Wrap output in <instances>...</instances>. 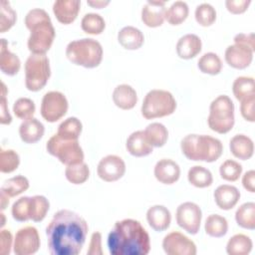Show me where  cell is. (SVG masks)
<instances>
[{"label": "cell", "mask_w": 255, "mask_h": 255, "mask_svg": "<svg viewBox=\"0 0 255 255\" xmlns=\"http://www.w3.org/2000/svg\"><path fill=\"white\" fill-rule=\"evenodd\" d=\"M88 223L78 213L61 209L46 228L49 253L52 255H78L85 244Z\"/></svg>", "instance_id": "obj_1"}, {"label": "cell", "mask_w": 255, "mask_h": 255, "mask_svg": "<svg viewBox=\"0 0 255 255\" xmlns=\"http://www.w3.org/2000/svg\"><path fill=\"white\" fill-rule=\"evenodd\" d=\"M108 247L112 255H146L150 250V238L135 219L117 221L108 235Z\"/></svg>", "instance_id": "obj_2"}, {"label": "cell", "mask_w": 255, "mask_h": 255, "mask_svg": "<svg viewBox=\"0 0 255 255\" xmlns=\"http://www.w3.org/2000/svg\"><path fill=\"white\" fill-rule=\"evenodd\" d=\"M24 22L30 30L27 46L31 54H46L56 36L49 14L42 8H34L28 11Z\"/></svg>", "instance_id": "obj_3"}, {"label": "cell", "mask_w": 255, "mask_h": 255, "mask_svg": "<svg viewBox=\"0 0 255 255\" xmlns=\"http://www.w3.org/2000/svg\"><path fill=\"white\" fill-rule=\"evenodd\" d=\"M180 148L185 157L195 161L213 162L223 152L221 140L208 134H187L181 139Z\"/></svg>", "instance_id": "obj_4"}, {"label": "cell", "mask_w": 255, "mask_h": 255, "mask_svg": "<svg viewBox=\"0 0 255 255\" xmlns=\"http://www.w3.org/2000/svg\"><path fill=\"white\" fill-rule=\"evenodd\" d=\"M103 47L93 38H83L70 42L66 47L67 58L75 65L88 69L98 67L103 60Z\"/></svg>", "instance_id": "obj_5"}, {"label": "cell", "mask_w": 255, "mask_h": 255, "mask_svg": "<svg viewBox=\"0 0 255 255\" xmlns=\"http://www.w3.org/2000/svg\"><path fill=\"white\" fill-rule=\"evenodd\" d=\"M234 104L226 95L216 97L210 104L207 124L210 129L218 133L230 131L234 126Z\"/></svg>", "instance_id": "obj_6"}, {"label": "cell", "mask_w": 255, "mask_h": 255, "mask_svg": "<svg viewBox=\"0 0 255 255\" xmlns=\"http://www.w3.org/2000/svg\"><path fill=\"white\" fill-rule=\"evenodd\" d=\"M176 101L172 94L165 90H150L141 105V115L146 120L162 118L174 113Z\"/></svg>", "instance_id": "obj_7"}, {"label": "cell", "mask_w": 255, "mask_h": 255, "mask_svg": "<svg viewBox=\"0 0 255 255\" xmlns=\"http://www.w3.org/2000/svg\"><path fill=\"white\" fill-rule=\"evenodd\" d=\"M51 76L50 60L46 54H31L25 63V86L29 91L42 90Z\"/></svg>", "instance_id": "obj_8"}, {"label": "cell", "mask_w": 255, "mask_h": 255, "mask_svg": "<svg viewBox=\"0 0 255 255\" xmlns=\"http://www.w3.org/2000/svg\"><path fill=\"white\" fill-rule=\"evenodd\" d=\"M47 151L56 156L62 163L66 165L76 164L84 161V151L78 139H68L53 134L46 143Z\"/></svg>", "instance_id": "obj_9"}, {"label": "cell", "mask_w": 255, "mask_h": 255, "mask_svg": "<svg viewBox=\"0 0 255 255\" xmlns=\"http://www.w3.org/2000/svg\"><path fill=\"white\" fill-rule=\"evenodd\" d=\"M68 108V100L63 93L50 91L43 96L40 112L45 121L55 123L67 114Z\"/></svg>", "instance_id": "obj_10"}, {"label": "cell", "mask_w": 255, "mask_h": 255, "mask_svg": "<svg viewBox=\"0 0 255 255\" xmlns=\"http://www.w3.org/2000/svg\"><path fill=\"white\" fill-rule=\"evenodd\" d=\"M176 223L179 227L191 235H195L200 228L202 211L199 205L186 201L178 205L175 212Z\"/></svg>", "instance_id": "obj_11"}, {"label": "cell", "mask_w": 255, "mask_h": 255, "mask_svg": "<svg viewBox=\"0 0 255 255\" xmlns=\"http://www.w3.org/2000/svg\"><path fill=\"white\" fill-rule=\"evenodd\" d=\"M40 235L34 226L20 228L14 237L13 251L16 255H31L40 248Z\"/></svg>", "instance_id": "obj_12"}, {"label": "cell", "mask_w": 255, "mask_h": 255, "mask_svg": "<svg viewBox=\"0 0 255 255\" xmlns=\"http://www.w3.org/2000/svg\"><path fill=\"white\" fill-rule=\"evenodd\" d=\"M162 248L167 255H195L197 252L195 243L178 231H171L164 236Z\"/></svg>", "instance_id": "obj_13"}, {"label": "cell", "mask_w": 255, "mask_h": 255, "mask_svg": "<svg viewBox=\"0 0 255 255\" xmlns=\"http://www.w3.org/2000/svg\"><path fill=\"white\" fill-rule=\"evenodd\" d=\"M126 163L124 159L116 154L104 156L98 163L97 173L99 177L107 182L117 181L124 176Z\"/></svg>", "instance_id": "obj_14"}, {"label": "cell", "mask_w": 255, "mask_h": 255, "mask_svg": "<svg viewBox=\"0 0 255 255\" xmlns=\"http://www.w3.org/2000/svg\"><path fill=\"white\" fill-rule=\"evenodd\" d=\"M253 53L254 51L248 46L234 43L226 48L224 58L230 67L242 70L251 64L253 60Z\"/></svg>", "instance_id": "obj_15"}, {"label": "cell", "mask_w": 255, "mask_h": 255, "mask_svg": "<svg viewBox=\"0 0 255 255\" xmlns=\"http://www.w3.org/2000/svg\"><path fill=\"white\" fill-rule=\"evenodd\" d=\"M165 9V1L148 0L142 6L141 21L147 27H159L164 21Z\"/></svg>", "instance_id": "obj_16"}, {"label": "cell", "mask_w": 255, "mask_h": 255, "mask_svg": "<svg viewBox=\"0 0 255 255\" xmlns=\"http://www.w3.org/2000/svg\"><path fill=\"white\" fill-rule=\"evenodd\" d=\"M153 173L160 183L172 184L176 182L180 176V167L170 158H161L155 163Z\"/></svg>", "instance_id": "obj_17"}, {"label": "cell", "mask_w": 255, "mask_h": 255, "mask_svg": "<svg viewBox=\"0 0 255 255\" xmlns=\"http://www.w3.org/2000/svg\"><path fill=\"white\" fill-rule=\"evenodd\" d=\"M81 2L79 0H57L53 4V13L62 24L74 22L80 12Z\"/></svg>", "instance_id": "obj_18"}, {"label": "cell", "mask_w": 255, "mask_h": 255, "mask_svg": "<svg viewBox=\"0 0 255 255\" xmlns=\"http://www.w3.org/2000/svg\"><path fill=\"white\" fill-rule=\"evenodd\" d=\"M216 205L223 210L232 209L240 199V191L234 185L221 184L213 193Z\"/></svg>", "instance_id": "obj_19"}, {"label": "cell", "mask_w": 255, "mask_h": 255, "mask_svg": "<svg viewBox=\"0 0 255 255\" xmlns=\"http://www.w3.org/2000/svg\"><path fill=\"white\" fill-rule=\"evenodd\" d=\"M176 54L179 58L189 60L197 56L202 49L201 39L195 34H186L180 37L176 43Z\"/></svg>", "instance_id": "obj_20"}, {"label": "cell", "mask_w": 255, "mask_h": 255, "mask_svg": "<svg viewBox=\"0 0 255 255\" xmlns=\"http://www.w3.org/2000/svg\"><path fill=\"white\" fill-rule=\"evenodd\" d=\"M146 220L148 225L155 231L166 230L171 222L170 211L164 205H152L146 211Z\"/></svg>", "instance_id": "obj_21"}, {"label": "cell", "mask_w": 255, "mask_h": 255, "mask_svg": "<svg viewBox=\"0 0 255 255\" xmlns=\"http://www.w3.org/2000/svg\"><path fill=\"white\" fill-rule=\"evenodd\" d=\"M127 150L133 156H146L152 152V145L145 137L143 130H136L131 132L126 142Z\"/></svg>", "instance_id": "obj_22"}, {"label": "cell", "mask_w": 255, "mask_h": 255, "mask_svg": "<svg viewBox=\"0 0 255 255\" xmlns=\"http://www.w3.org/2000/svg\"><path fill=\"white\" fill-rule=\"evenodd\" d=\"M45 132L44 125L36 118L24 120L19 127V135L26 143H34L42 138Z\"/></svg>", "instance_id": "obj_23"}, {"label": "cell", "mask_w": 255, "mask_h": 255, "mask_svg": "<svg viewBox=\"0 0 255 255\" xmlns=\"http://www.w3.org/2000/svg\"><path fill=\"white\" fill-rule=\"evenodd\" d=\"M113 101L115 105L122 110H130L137 103V94L135 90L128 84L118 85L113 92Z\"/></svg>", "instance_id": "obj_24"}, {"label": "cell", "mask_w": 255, "mask_h": 255, "mask_svg": "<svg viewBox=\"0 0 255 255\" xmlns=\"http://www.w3.org/2000/svg\"><path fill=\"white\" fill-rule=\"evenodd\" d=\"M20 68H21V61L19 57L8 49V43L6 39L2 38L1 45H0L1 71L8 76H14L20 71Z\"/></svg>", "instance_id": "obj_25"}, {"label": "cell", "mask_w": 255, "mask_h": 255, "mask_svg": "<svg viewBox=\"0 0 255 255\" xmlns=\"http://www.w3.org/2000/svg\"><path fill=\"white\" fill-rule=\"evenodd\" d=\"M231 153L242 160L249 159L254 152L253 140L243 133L235 134L229 141Z\"/></svg>", "instance_id": "obj_26"}, {"label": "cell", "mask_w": 255, "mask_h": 255, "mask_svg": "<svg viewBox=\"0 0 255 255\" xmlns=\"http://www.w3.org/2000/svg\"><path fill=\"white\" fill-rule=\"evenodd\" d=\"M119 43L127 50H136L144 42L142 32L133 26H125L118 33Z\"/></svg>", "instance_id": "obj_27"}, {"label": "cell", "mask_w": 255, "mask_h": 255, "mask_svg": "<svg viewBox=\"0 0 255 255\" xmlns=\"http://www.w3.org/2000/svg\"><path fill=\"white\" fill-rule=\"evenodd\" d=\"M253 247L252 240L243 233H237L229 238L226 244V252L229 255H247Z\"/></svg>", "instance_id": "obj_28"}, {"label": "cell", "mask_w": 255, "mask_h": 255, "mask_svg": "<svg viewBox=\"0 0 255 255\" xmlns=\"http://www.w3.org/2000/svg\"><path fill=\"white\" fill-rule=\"evenodd\" d=\"M187 179L191 185L197 188L208 187L213 182L211 171L202 165L191 166L187 172Z\"/></svg>", "instance_id": "obj_29"}, {"label": "cell", "mask_w": 255, "mask_h": 255, "mask_svg": "<svg viewBox=\"0 0 255 255\" xmlns=\"http://www.w3.org/2000/svg\"><path fill=\"white\" fill-rule=\"evenodd\" d=\"M146 139L154 147H161L168 138V130L164 125L160 123H151L146 126L143 130Z\"/></svg>", "instance_id": "obj_30"}, {"label": "cell", "mask_w": 255, "mask_h": 255, "mask_svg": "<svg viewBox=\"0 0 255 255\" xmlns=\"http://www.w3.org/2000/svg\"><path fill=\"white\" fill-rule=\"evenodd\" d=\"M235 221L240 227L253 230L255 228V203L250 201L241 204L235 212Z\"/></svg>", "instance_id": "obj_31"}, {"label": "cell", "mask_w": 255, "mask_h": 255, "mask_svg": "<svg viewBox=\"0 0 255 255\" xmlns=\"http://www.w3.org/2000/svg\"><path fill=\"white\" fill-rule=\"evenodd\" d=\"M204 230L211 237H223L228 231L227 219L219 214H210L205 220Z\"/></svg>", "instance_id": "obj_32"}, {"label": "cell", "mask_w": 255, "mask_h": 255, "mask_svg": "<svg viewBox=\"0 0 255 255\" xmlns=\"http://www.w3.org/2000/svg\"><path fill=\"white\" fill-rule=\"evenodd\" d=\"M189 13V8L184 1H175L168 8L165 9L164 19L170 25H179L187 18Z\"/></svg>", "instance_id": "obj_33"}, {"label": "cell", "mask_w": 255, "mask_h": 255, "mask_svg": "<svg viewBox=\"0 0 255 255\" xmlns=\"http://www.w3.org/2000/svg\"><path fill=\"white\" fill-rule=\"evenodd\" d=\"M198 69L208 75H218L222 70V61L219 56L213 52H208L203 54L198 62H197Z\"/></svg>", "instance_id": "obj_34"}, {"label": "cell", "mask_w": 255, "mask_h": 255, "mask_svg": "<svg viewBox=\"0 0 255 255\" xmlns=\"http://www.w3.org/2000/svg\"><path fill=\"white\" fill-rule=\"evenodd\" d=\"M29 185L30 183L28 178L24 175L19 174L6 179L3 182L0 190L5 192L9 197H15L26 191L29 188Z\"/></svg>", "instance_id": "obj_35"}, {"label": "cell", "mask_w": 255, "mask_h": 255, "mask_svg": "<svg viewBox=\"0 0 255 255\" xmlns=\"http://www.w3.org/2000/svg\"><path fill=\"white\" fill-rule=\"evenodd\" d=\"M232 92L236 100L241 101L255 94V83L253 77L240 76L232 84Z\"/></svg>", "instance_id": "obj_36"}, {"label": "cell", "mask_w": 255, "mask_h": 255, "mask_svg": "<svg viewBox=\"0 0 255 255\" xmlns=\"http://www.w3.org/2000/svg\"><path fill=\"white\" fill-rule=\"evenodd\" d=\"M82 129L83 125L81 121L76 117H70L59 125L57 134L68 139H78Z\"/></svg>", "instance_id": "obj_37"}, {"label": "cell", "mask_w": 255, "mask_h": 255, "mask_svg": "<svg viewBox=\"0 0 255 255\" xmlns=\"http://www.w3.org/2000/svg\"><path fill=\"white\" fill-rule=\"evenodd\" d=\"M81 27L87 34L99 35L105 30L106 22L98 13H87L82 18Z\"/></svg>", "instance_id": "obj_38"}, {"label": "cell", "mask_w": 255, "mask_h": 255, "mask_svg": "<svg viewBox=\"0 0 255 255\" xmlns=\"http://www.w3.org/2000/svg\"><path fill=\"white\" fill-rule=\"evenodd\" d=\"M65 176L73 184H82L86 182L90 176V168L86 162L67 165Z\"/></svg>", "instance_id": "obj_39"}, {"label": "cell", "mask_w": 255, "mask_h": 255, "mask_svg": "<svg viewBox=\"0 0 255 255\" xmlns=\"http://www.w3.org/2000/svg\"><path fill=\"white\" fill-rule=\"evenodd\" d=\"M50 208V202L44 195H34L30 200V219L34 222L42 221Z\"/></svg>", "instance_id": "obj_40"}, {"label": "cell", "mask_w": 255, "mask_h": 255, "mask_svg": "<svg viewBox=\"0 0 255 255\" xmlns=\"http://www.w3.org/2000/svg\"><path fill=\"white\" fill-rule=\"evenodd\" d=\"M20 164V156L14 149L0 148V171L2 173H10L18 168Z\"/></svg>", "instance_id": "obj_41"}, {"label": "cell", "mask_w": 255, "mask_h": 255, "mask_svg": "<svg viewBox=\"0 0 255 255\" xmlns=\"http://www.w3.org/2000/svg\"><path fill=\"white\" fill-rule=\"evenodd\" d=\"M194 16L199 25L208 27L211 26L216 20V10L211 4L203 2L195 8Z\"/></svg>", "instance_id": "obj_42"}, {"label": "cell", "mask_w": 255, "mask_h": 255, "mask_svg": "<svg viewBox=\"0 0 255 255\" xmlns=\"http://www.w3.org/2000/svg\"><path fill=\"white\" fill-rule=\"evenodd\" d=\"M17 19L15 10L6 0L0 1V32L5 33L10 30Z\"/></svg>", "instance_id": "obj_43"}, {"label": "cell", "mask_w": 255, "mask_h": 255, "mask_svg": "<svg viewBox=\"0 0 255 255\" xmlns=\"http://www.w3.org/2000/svg\"><path fill=\"white\" fill-rule=\"evenodd\" d=\"M35 111V103L29 98H19L13 104L14 115L23 121L33 118Z\"/></svg>", "instance_id": "obj_44"}, {"label": "cell", "mask_w": 255, "mask_h": 255, "mask_svg": "<svg viewBox=\"0 0 255 255\" xmlns=\"http://www.w3.org/2000/svg\"><path fill=\"white\" fill-rule=\"evenodd\" d=\"M221 178L227 181H236L242 173V165L233 159H226L219 167Z\"/></svg>", "instance_id": "obj_45"}, {"label": "cell", "mask_w": 255, "mask_h": 255, "mask_svg": "<svg viewBox=\"0 0 255 255\" xmlns=\"http://www.w3.org/2000/svg\"><path fill=\"white\" fill-rule=\"evenodd\" d=\"M30 196H22L13 203L11 213L15 220L24 222L30 219Z\"/></svg>", "instance_id": "obj_46"}, {"label": "cell", "mask_w": 255, "mask_h": 255, "mask_svg": "<svg viewBox=\"0 0 255 255\" xmlns=\"http://www.w3.org/2000/svg\"><path fill=\"white\" fill-rule=\"evenodd\" d=\"M240 113L244 120L253 123L255 121L254 114V104H255V94L251 95L240 101Z\"/></svg>", "instance_id": "obj_47"}, {"label": "cell", "mask_w": 255, "mask_h": 255, "mask_svg": "<svg viewBox=\"0 0 255 255\" xmlns=\"http://www.w3.org/2000/svg\"><path fill=\"white\" fill-rule=\"evenodd\" d=\"M14 239L12 233L8 229H1L0 232V254L9 255L11 248H13Z\"/></svg>", "instance_id": "obj_48"}, {"label": "cell", "mask_w": 255, "mask_h": 255, "mask_svg": "<svg viewBox=\"0 0 255 255\" xmlns=\"http://www.w3.org/2000/svg\"><path fill=\"white\" fill-rule=\"evenodd\" d=\"M104 251L102 248V234L96 231L92 234L89 243V248L87 250L88 255H103Z\"/></svg>", "instance_id": "obj_49"}, {"label": "cell", "mask_w": 255, "mask_h": 255, "mask_svg": "<svg viewBox=\"0 0 255 255\" xmlns=\"http://www.w3.org/2000/svg\"><path fill=\"white\" fill-rule=\"evenodd\" d=\"M250 3V0H226L225 6L232 14H241L247 10Z\"/></svg>", "instance_id": "obj_50"}, {"label": "cell", "mask_w": 255, "mask_h": 255, "mask_svg": "<svg viewBox=\"0 0 255 255\" xmlns=\"http://www.w3.org/2000/svg\"><path fill=\"white\" fill-rule=\"evenodd\" d=\"M234 43H239L248 46L250 49L255 51V38H254V33H239L234 36L233 38Z\"/></svg>", "instance_id": "obj_51"}, {"label": "cell", "mask_w": 255, "mask_h": 255, "mask_svg": "<svg viewBox=\"0 0 255 255\" xmlns=\"http://www.w3.org/2000/svg\"><path fill=\"white\" fill-rule=\"evenodd\" d=\"M0 109H1V113H0V123L2 125H9L12 122V117L9 113V109H8V104H7V99L6 96L1 95V99H0Z\"/></svg>", "instance_id": "obj_52"}, {"label": "cell", "mask_w": 255, "mask_h": 255, "mask_svg": "<svg viewBox=\"0 0 255 255\" xmlns=\"http://www.w3.org/2000/svg\"><path fill=\"white\" fill-rule=\"evenodd\" d=\"M242 185L251 193L255 191V171L253 169H250L244 173L242 177Z\"/></svg>", "instance_id": "obj_53"}, {"label": "cell", "mask_w": 255, "mask_h": 255, "mask_svg": "<svg viewBox=\"0 0 255 255\" xmlns=\"http://www.w3.org/2000/svg\"><path fill=\"white\" fill-rule=\"evenodd\" d=\"M9 196L5 193V192H3V191H1L0 190V203H1V210H4L7 206H8V204H9Z\"/></svg>", "instance_id": "obj_54"}, {"label": "cell", "mask_w": 255, "mask_h": 255, "mask_svg": "<svg viewBox=\"0 0 255 255\" xmlns=\"http://www.w3.org/2000/svg\"><path fill=\"white\" fill-rule=\"evenodd\" d=\"M90 6H93V7H95V8H98V9H100V8H103V7H105L106 5H108L110 2L109 1H88L87 2Z\"/></svg>", "instance_id": "obj_55"}, {"label": "cell", "mask_w": 255, "mask_h": 255, "mask_svg": "<svg viewBox=\"0 0 255 255\" xmlns=\"http://www.w3.org/2000/svg\"><path fill=\"white\" fill-rule=\"evenodd\" d=\"M1 218H2V221H1V228L5 225V216H4V214H3V212H1Z\"/></svg>", "instance_id": "obj_56"}]
</instances>
